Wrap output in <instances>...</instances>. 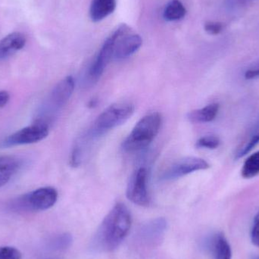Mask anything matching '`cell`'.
I'll use <instances>...</instances> for the list:
<instances>
[{"instance_id":"obj_1","label":"cell","mask_w":259,"mask_h":259,"mask_svg":"<svg viewBox=\"0 0 259 259\" xmlns=\"http://www.w3.org/2000/svg\"><path fill=\"white\" fill-rule=\"evenodd\" d=\"M132 224L131 212L124 204L117 203L103 219L94 236L93 249L111 252L119 247L128 234Z\"/></svg>"},{"instance_id":"obj_2","label":"cell","mask_w":259,"mask_h":259,"mask_svg":"<svg viewBox=\"0 0 259 259\" xmlns=\"http://www.w3.org/2000/svg\"><path fill=\"white\" fill-rule=\"evenodd\" d=\"M162 118L158 112H152L142 118L122 143L126 152H136L149 146L158 135Z\"/></svg>"},{"instance_id":"obj_3","label":"cell","mask_w":259,"mask_h":259,"mask_svg":"<svg viewBox=\"0 0 259 259\" xmlns=\"http://www.w3.org/2000/svg\"><path fill=\"white\" fill-rule=\"evenodd\" d=\"M134 110V104L129 102H120L111 105L96 120L92 130L93 135H102L124 124L132 116Z\"/></svg>"},{"instance_id":"obj_4","label":"cell","mask_w":259,"mask_h":259,"mask_svg":"<svg viewBox=\"0 0 259 259\" xmlns=\"http://www.w3.org/2000/svg\"><path fill=\"white\" fill-rule=\"evenodd\" d=\"M130 28L126 24L120 26L112 36H109L103 44L95 62L93 63L89 71V76L92 81H97L104 72L108 64L113 57L115 42L120 36L129 33Z\"/></svg>"},{"instance_id":"obj_5","label":"cell","mask_w":259,"mask_h":259,"mask_svg":"<svg viewBox=\"0 0 259 259\" xmlns=\"http://www.w3.org/2000/svg\"><path fill=\"white\" fill-rule=\"evenodd\" d=\"M49 125L45 121H39L31 125L21 129L8 137L3 142V146H20L38 143L47 138L49 135Z\"/></svg>"},{"instance_id":"obj_6","label":"cell","mask_w":259,"mask_h":259,"mask_svg":"<svg viewBox=\"0 0 259 259\" xmlns=\"http://www.w3.org/2000/svg\"><path fill=\"white\" fill-rule=\"evenodd\" d=\"M58 192L51 187H42L33 190L20 199L23 208L33 211H45L52 208L57 202Z\"/></svg>"},{"instance_id":"obj_7","label":"cell","mask_w":259,"mask_h":259,"mask_svg":"<svg viewBox=\"0 0 259 259\" xmlns=\"http://www.w3.org/2000/svg\"><path fill=\"white\" fill-rule=\"evenodd\" d=\"M147 170L140 167L134 172L127 184L126 196L133 203L148 206L150 202L147 189Z\"/></svg>"},{"instance_id":"obj_8","label":"cell","mask_w":259,"mask_h":259,"mask_svg":"<svg viewBox=\"0 0 259 259\" xmlns=\"http://www.w3.org/2000/svg\"><path fill=\"white\" fill-rule=\"evenodd\" d=\"M210 165L203 158L186 157L178 160L167 167L161 175L162 181H171L182 178L197 170H206Z\"/></svg>"},{"instance_id":"obj_9","label":"cell","mask_w":259,"mask_h":259,"mask_svg":"<svg viewBox=\"0 0 259 259\" xmlns=\"http://www.w3.org/2000/svg\"><path fill=\"white\" fill-rule=\"evenodd\" d=\"M167 228V222L162 218L151 221L140 230V242L146 246H155L161 240Z\"/></svg>"},{"instance_id":"obj_10","label":"cell","mask_w":259,"mask_h":259,"mask_svg":"<svg viewBox=\"0 0 259 259\" xmlns=\"http://www.w3.org/2000/svg\"><path fill=\"white\" fill-rule=\"evenodd\" d=\"M143 44L140 35L125 34L120 36L115 42L113 57L115 59H124L136 53Z\"/></svg>"},{"instance_id":"obj_11","label":"cell","mask_w":259,"mask_h":259,"mask_svg":"<svg viewBox=\"0 0 259 259\" xmlns=\"http://www.w3.org/2000/svg\"><path fill=\"white\" fill-rule=\"evenodd\" d=\"M75 81L72 76H68L56 84L50 97L52 104L56 108L62 107L68 103L74 92Z\"/></svg>"},{"instance_id":"obj_12","label":"cell","mask_w":259,"mask_h":259,"mask_svg":"<svg viewBox=\"0 0 259 259\" xmlns=\"http://www.w3.org/2000/svg\"><path fill=\"white\" fill-rule=\"evenodd\" d=\"M25 44L26 37L22 33L15 32L5 36L0 40V60L24 48Z\"/></svg>"},{"instance_id":"obj_13","label":"cell","mask_w":259,"mask_h":259,"mask_svg":"<svg viewBox=\"0 0 259 259\" xmlns=\"http://www.w3.org/2000/svg\"><path fill=\"white\" fill-rule=\"evenodd\" d=\"M117 0H93L90 9V16L94 22H99L113 13Z\"/></svg>"},{"instance_id":"obj_14","label":"cell","mask_w":259,"mask_h":259,"mask_svg":"<svg viewBox=\"0 0 259 259\" xmlns=\"http://www.w3.org/2000/svg\"><path fill=\"white\" fill-rule=\"evenodd\" d=\"M21 167V161L12 155H0V187L9 183Z\"/></svg>"},{"instance_id":"obj_15","label":"cell","mask_w":259,"mask_h":259,"mask_svg":"<svg viewBox=\"0 0 259 259\" xmlns=\"http://www.w3.org/2000/svg\"><path fill=\"white\" fill-rule=\"evenodd\" d=\"M220 106L218 103H211L202 109L192 111L187 115L190 122L194 124L208 123L214 121L219 114Z\"/></svg>"},{"instance_id":"obj_16","label":"cell","mask_w":259,"mask_h":259,"mask_svg":"<svg viewBox=\"0 0 259 259\" xmlns=\"http://www.w3.org/2000/svg\"><path fill=\"white\" fill-rule=\"evenodd\" d=\"M211 250L213 259H232V250L225 236L214 235L211 240Z\"/></svg>"},{"instance_id":"obj_17","label":"cell","mask_w":259,"mask_h":259,"mask_svg":"<svg viewBox=\"0 0 259 259\" xmlns=\"http://www.w3.org/2000/svg\"><path fill=\"white\" fill-rule=\"evenodd\" d=\"M187 14V9L179 0H172L164 9V19L168 21H178L182 19Z\"/></svg>"},{"instance_id":"obj_18","label":"cell","mask_w":259,"mask_h":259,"mask_svg":"<svg viewBox=\"0 0 259 259\" xmlns=\"http://www.w3.org/2000/svg\"><path fill=\"white\" fill-rule=\"evenodd\" d=\"M259 143V117L254 125L253 128L249 134V139L246 143L241 146L236 154V159L242 158L247 155L250 151H252Z\"/></svg>"},{"instance_id":"obj_19","label":"cell","mask_w":259,"mask_h":259,"mask_svg":"<svg viewBox=\"0 0 259 259\" xmlns=\"http://www.w3.org/2000/svg\"><path fill=\"white\" fill-rule=\"evenodd\" d=\"M258 175L259 151L252 154L246 158L241 170L242 177L246 178V179H250V178L256 177Z\"/></svg>"},{"instance_id":"obj_20","label":"cell","mask_w":259,"mask_h":259,"mask_svg":"<svg viewBox=\"0 0 259 259\" xmlns=\"http://www.w3.org/2000/svg\"><path fill=\"white\" fill-rule=\"evenodd\" d=\"M221 140L214 135L205 136L197 140L196 146L203 149H215L220 146Z\"/></svg>"},{"instance_id":"obj_21","label":"cell","mask_w":259,"mask_h":259,"mask_svg":"<svg viewBox=\"0 0 259 259\" xmlns=\"http://www.w3.org/2000/svg\"><path fill=\"white\" fill-rule=\"evenodd\" d=\"M72 241L73 239L71 234H61L54 239L52 243V247L56 250H63V249H68L71 246Z\"/></svg>"},{"instance_id":"obj_22","label":"cell","mask_w":259,"mask_h":259,"mask_svg":"<svg viewBox=\"0 0 259 259\" xmlns=\"http://www.w3.org/2000/svg\"><path fill=\"white\" fill-rule=\"evenodd\" d=\"M21 252L12 246H0V259H21Z\"/></svg>"},{"instance_id":"obj_23","label":"cell","mask_w":259,"mask_h":259,"mask_svg":"<svg viewBox=\"0 0 259 259\" xmlns=\"http://www.w3.org/2000/svg\"><path fill=\"white\" fill-rule=\"evenodd\" d=\"M244 77L246 80H255L259 78V59L246 69Z\"/></svg>"},{"instance_id":"obj_24","label":"cell","mask_w":259,"mask_h":259,"mask_svg":"<svg viewBox=\"0 0 259 259\" xmlns=\"http://www.w3.org/2000/svg\"><path fill=\"white\" fill-rule=\"evenodd\" d=\"M251 240L255 246L259 247V211L254 219L253 226L251 231Z\"/></svg>"},{"instance_id":"obj_25","label":"cell","mask_w":259,"mask_h":259,"mask_svg":"<svg viewBox=\"0 0 259 259\" xmlns=\"http://www.w3.org/2000/svg\"><path fill=\"white\" fill-rule=\"evenodd\" d=\"M224 25L220 22H208L205 24V30L211 35L219 34L223 30Z\"/></svg>"},{"instance_id":"obj_26","label":"cell","mask_w":259,"mask_h":259,"mask_svg":"<svg viewBox=\"0 0 259 259\" xmlns=\"http://www.w3.org/2000/svg\"><path fill=\"white\" fill-rule=\"evenodd\" d=\"M80 149L78 146H76L73 149L71 156V165L73 167H77L80 163Z\"/></svg>"},{"instance_id":"obj_27","label":"cell","mask_w":259,"mask_h":259,"mask_svg":"<svg viewBox=\"0 0 259 259\" xmlns=\"http://www.w3.org/2000/svg\"><path fill=\"white\" fill-rule=\"evenodd\" d=\"M10 100V95L7 91H0V108H3L7 105Z\"/></svg>"},{"instance_id":"obj_28","label":"cell","mask_w":259,"mask_h":259,"mask_svg":"<svg viewBox=\"0 0 259 259\" xmlns=\"http://www.w3.org/2000/svg\"><path fill=\"white\" fill-rule=\"evenodd\" d=\"M97 100H91V101L90 102L89 106H90V107H92V108L94 107V106H95L96 105H97Z\"/></svg>"},{"instance_id":"obj_29","label":"cell","mask_w":259,"mask_h":259,"mask_svg":"<svg viewBox=\"0 0 259 259\" xmlns=\"http://www.w3.org/2000/svg\"><path fill=\"white\" fill-rule=\"evenodd\" d=\"M254 259H259V257H257V258H255Z\"/></svg>"}]
</instances>
